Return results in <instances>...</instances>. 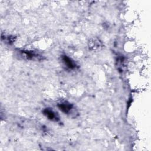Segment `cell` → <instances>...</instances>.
Instances as JSON below:
<instances>
[{"instance_id": "6da1fadb", "label": "cell", "mask_w": 151, "mask_h": 151, "mask_svg": "<svg viewBox=\"0 0 151 151\" xmlns=\"http://www.w3.org/2000/svg\"><path fill=\"white\" fill-rule=\"evenodd\" d=\"M19 53H20L21 57H22L23 58L26 59V60H40L42 58V56H41L40 54H38V53H36L35 52H34V51L21 50V51H19Z\"/></svg>"}, {"instance_id": "7a4b0ae2", "label": "cell", "mask_w": 151, "mask_h": 151, "mask_svg": "<svg viewBox=\"0 0 151 151\" xmlns=\"http://www.w3.org/2000/svg\"><path fill=\"white\" fill-rule=\"evenodd\" d=\"M58 109L65 114H69L73 109V106L68 101H61L57 104Z\"/></svg>"}, {"instance_id": "3957f363", "label": "cell", "mask_w": 151, "mask_h": 151, "mask_svg": "<svg viewBox=\"0 0 151 151\" xmlns=\"http://www.w3.org/2000/svg\"><path fill=\"white\" fill-rule=\"evenodd\" d=\"M43 114L50 120L58 121L59 120V116L57 113L55 112L51 108H45L42 111Z\"/></svg>"}, {"instance_id": "277c9868", "label": "cell", "mask_w": 151, "mask_h": 151, "mask_svg": "<svg viewBox=\"0 0 151 151\" xmlns=\"http://www.w3.org/2000/svg\"><path fill=\"white\" fill-rule=\"evenodd\" d=\"M88 47L91 50H96L101 47V42L97 38H93L89 40Z\"/></svg>"}, {"instance_id": "5b68a950", "label": "cell", "mask_w": 151, "mask_h": 151, "mask_svg": "<svg viewBox=\"0 0 151 151\" xmlns=\"http://www.w3.org/2000/svg\"><path fill=\"white\" fill-rule=\"evenodd\" d=\"M62 60L64 63L65 65L70 69H74L76 67V63L70 57L67 55L62 56Z\"/></svg>"}, {"instance_id": "8992f818", "label": "cell", "mask_w": 151, "mask_h": 151, "mask_svg": "<svg viewBox=\"0 0 151 151\" xmlns=\"http://www.w3.org/2000/svg\"><path fill=\"white\" fill-rule=\"evenodd\" d=\"M1 37H2V40L4 39V40L6 42V43L9 44H12L16 39L15 37H14L13 35H7V36L5 35L4 37L2 36H1Z\"/></svg>"}]
</instances>
